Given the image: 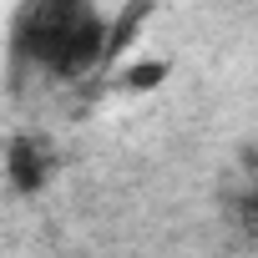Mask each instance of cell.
<instances>
[{
  "mask_svg": "<svg viewBox=\"0 0 258 258\" xmlns=\"http://www.w3.org/2000/svg\"><path fill=\"white\" fill-rule=\"evenodd\" d=\"M51 167H56V152H51V142H46L41 132L16 137L11 152H6V172H11V182H16L21 192H41L46 177H51Z\"/></svg>",
  "mask_w": 258,
  "mask_h": 258,
  "instance_id": "7a4b0ae2",
  "label": "cell"
},
{
  "mask_svg": "<svg viewBox=\"0 0 258 258\" xmlns=\"http://www.w3.org/2000/svg\"><path fill=\"white\" fill-rule=\"evenodd\" d=\"M228 218H233L243 233H253V238H258V192H248V187H243V192H233V198H228Z\"/></svg>",
  "mask_w": 258,
  "mask_h": 258,
  "instance_id": "3957f363",
  "label": "cell"
},
{
  "mask_svg": "<svg viewBox=\"0 0 258 258\" xmlns=\"http://www.w3.org/2000/svg\"><path fill=\"white\" fill-rule=\"evenodd\" d=\"M106 51L96 0H26L16 16V56L51 76H86Z\"/></svg>",
  "mask_w": 258,
  "mask_h": 258,
  "instance_id": "6da1fadb",
  "label": "cell"
}]
</instances>
